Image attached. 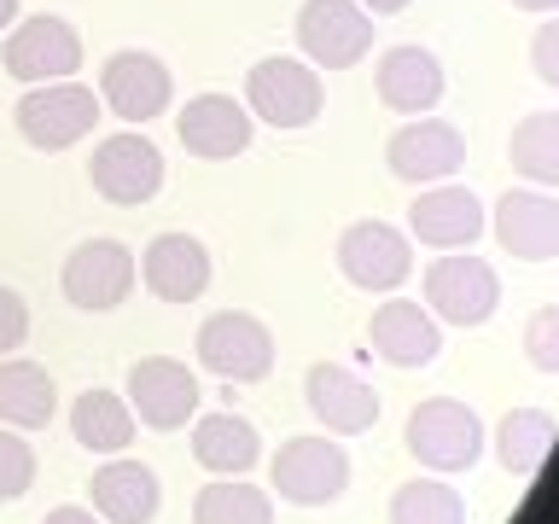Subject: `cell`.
<instances>
[{
	"label": "cell",
	"mask_w": 559,
	"mask_h": 524,
	"mask_svg": "<svg viewBox=\"0 0 559 524\" xmlns=\"http://www.w3.org/2000/svg\"><path fill=\"white\" fill-rule=\"evenodd\" d=\"M321 70L304 59H257L245 76V111L274 122V129H309L321 117Z\"/></svg>",
	"instance_id": "1"
},
{
	"label": "cell",
	"mask_w": 559,
	"mask_h": 524,
	"mask_svg": "<svg viewBox=\"0 0 559 524\" xmlns=\"http://www.w3.org/2000/svg\"><path fill=\"white\" fill-rule=\"evenodd\" d=\"M408 454L431 472H466L484 454V426L466 402L454 396H426L408 414Z\"/></svg>",
	"instance_id": "2"
},
{
	"label": "cell",
	"mask_w": 559,
	"mask_h": 524,
	"mask_svg": "<svg viewBox=\"0 0 559 524\" xmlns=\"http://www.w3.org/2000/svg\"><path fill=\"white\" fill-rule=\"evenodd\" d=\"M274 496L292 507H326L349 489V454L332 437H286L269 466Z\"/></svg>",
	"instance_id": "3"
},
{
	"label": "cell",
	"mask_w": 559,
	"mask_h": 524,
	"mask_svg": "<svg viewBox=\"0 0 559 524\" xmlns=\"http://www.w3.org/2000/svg\"><path fill=\"white\" fill-rule=\"evenodd\" d=\"M297 47L314 70H349L373 52V12L361 0H304L297 12Z\"/></svg>",
	"instance_id": "4"
},
{
	"label": "cell",
	"mask_w": 559,
	"mask_h": 524,
	"mask_svg": "<svg viewBox=\"0 0 559 524\" xmlns=\"http://www.w3.org/2000/svg\"><path fill=\"white\" fill-rule=\"evenodd\" d=\"M94 122H99V94L82 82H41L35 94L17 99V134L35 152L76 146V140L94 134Z\"/></svg>",
	"instance_id": "5"
},
{
	"label": "cell",
	"mask_w": 559,
	"mask_h": 524,
	"mask_svg": "<svg viewBox=\"0 0 559 524\" xmlns=\"http://www.w3.org/2000/svg\"><path fill=\"white\" fill-rule=\"evenodd\" d=\"M199 361L227 384H257L274 367V332L245 309H222L199 326Z\"/></svg>",
	"instance_id": "6"
},
{
	"label": "cell",
	"mask_w": 559,
	"mask_h": 524,
	"mask_svg": "<svg viewBox=\"0 0 559 524\" xmlns=\"http://www.w3.org/2000/svg\"><path fill=\"white\" fill-rule=\"evenodd\" d=\"M82 70V35L59 12H35L7 35V76L12 82H70Z\"/></svg>",
	"instance_id": "7"
},
{
	"label": "cell",
	"mask_w": 559,
	"mask_h": 524,
	"mask_svg": "<svg viewBox=\"0 0 559 524\" xmlns=\"http://www.w3.org/2000/svg\"><path fill=\"white\" fill-rule=\"evenodd\" d=\"M426 303H431L437 321H449V326H484L501 303V279L484 257L449 251L426 269Z\"/></svg>",
	"instance_id": "8"
},
{
	"label": "cell",
	"mask_w": 559,
	"mask_h": 524,
	"mask_svg": "<svg viewBox=\"0 0 559 524\" xmlns=\"http://www.w3.org/2000/svg\"><path fill=\"white\" fill-rule=\"evenodd\" d=\"M134 274H140V262H134V251L122 239H82L76 251L64 257L59 286L70 297V309L105 314V309H117L122 297L134 291Z\"/></svg>",
	"instance_id": "9"
},
{
	"label": "cell",
	"mask_w": 559,
	"mask_h": 524,
	"mask_svg": "<svg viewBox=\"0 0 559 524\" xmlns=\"http://www.w3.org/2000/svg\"><path fill=\"white\" fill-rule=\"evenodd\" d=\"M87 181L105 204H152L157 187H164V152L152 146V140H140L134 129L129 134H111L94 146V164H87Z\"/></svg>",
	"instance_id": "10"
},
{
	"label": "cell",
	"mask_w": 559,
	"mask_h": 524,
	"mask_svg": "<svg viewBox=\"0 0 559 524\" xmlns=\"http://www.w3.org/2000/svg\"><path fill=\"white\" fill-rule=\"evenodd\" d=\"M99 105H111L122 122H152L169 111V94H175V76L169 64L146 47H129V52H111L99 70Z\"/></svg>",
	"instance_id": "11"
},
{
	"label": "cell",
	"mask_w": 559,
	"mask_h": 524,
	"mask_svg": "<svg viewBox=\"0 0 559 524\" xmlns=\"http://www.w3.org/2000/svg\"><path fill=\"white\" fill-rule=\"evenodd\" d=\"M384 164H391L396 181H414V187L449 181V175L466 164V140L443 117H408L391 140H384Z\"/></svg>",
	"instance_id": "12"
},
{
	"label": "cell",
	"mask_w": 559,
	"mask_h": 524,
	"mask_svg": "<svg viewBox=\"0 0 559 524\" xmlns=\"http://www.w3.org/2000/svg\"><path fill=\"white\" fill-rule=\"evenodd\" d=\"M129 408L152 431H181L199 408V379L175 356H140L129 367Z\"/></svg>",
	"instance_id": "13"
},
{
	"label": "cell",
	"mask_w": 559,
	"mask_h": 524,
	"mask_svg": "<svg viewBox=\"0 0 559 524\" xmlns=\"http://www.w3.org/2000/svg\"><path fill=\"white\" fill-rule=\"evenodd\" d=\"M338 269L361 291H396L414 269V245L391 222H349L338 239Z\"/></svg>",
	"instance_id": "14"
},
{
	"label": "cell",
	"mask_w": 559,
	"mask_h": 524,
	"mask_svg": "<svg viewBox=\"0 0 559 524\" xmlns=\"http://www.w3.org/2000/svg\"><path fill=\"white\" fill-rule=\"evenodd\" d=\"M304 396H309V414L321 419L332 437H361V431L379 419V391H373V384H367L361 373L338 367V361L309 367Z\"/></svg>",
	"instance_id": "15"
},
{
	"label": "cell",
	"mask_w": 559,
	"mask_h": 524,
	"mask_svg": "<svg viewBox=\"0 0 559 524\" xmlns=\"http://www.w3.org/2000/svg\"><path fill=\"white\" fill-rule=\"evenodd\" d=\"M175 134H181V146L192 157L222 164V157H239L251 146V111H245L234 94H199V99H187L181 117H175Z\"/></svg>",
	"instance_id": "16"
},
{
	"label": "cell",
	"mask_w": 559,
	"mask_h": 524,
	"mask_svg": "<svg viewBox=\"0 0 559 524\" xmlns=\"http://www.w3.org/2000/svg\"><path fill=\"white\" fill-rule=\"evenodd\" d=\"M496 239H501L519 262H548V257H559V199H548V192H531V187L501 192V204H496Z\"/></svg>",
	"instance_id": "17"
},
{
	"label": "cell",
	"mask_w": 559,
	"mask_h": 524,
	"mask_svg": "<svg viewBox=\"0 0 559 524\" xmlns=\"http://www.w3.org/2000/svg\"><path fill=\"white\" fill-rule=\"evenodd\" d=\"M140 279L164 303H192L210 286V251L192 234H157L140 257Z\"/></svg>",
	"instance_id": "18"
},
{
	"label": "cell",
	"mask_w": 559,
	"mask_h": 524,
	"mask_svg": "<svg viewBox=\"0 0 559 524\" xmlns=\"http://www.w3.org/2000/svg\"><path fill=\"white\" fill-rule=\"evenodd\" d=\"M408 227L419 234V245L437 251H466L484 234V204L472 187H431L408 204Z\"/></svg>",
	"instance_id": "19"
},
{
	"label": "cell",
	"mask_w": 559,
	"mask_h": 524,
	"mask_svg": "<svg viewBox=\"0 0 559 524\" xmlns=\"http://www.w3.org/2000/svg\"><path fill=\"white\" fill-rule=\"evenodd\" d=\"M373 349L391 367H426L443 349V326L431 321V309H419L414 297H391V303L373 309Z\"/></svg>",
	"instance_id": "20"
},
{
	"label": "cell",
	"mask_w": 559,
	"mask_h": 524,
	"mask_svg": "<svg viewBox=\"0 0 559 524\" xmlns=\"http://www.w3.org/2000/svg\"><path fill=\"white\" fill-rule=\"evenodd\" d=\"M379 99L402 117H426L437 99H443V64H437L431 47H391L379 59Z\"/></svg>",
	"instance_id": "21"
},
{
	"label": "cell",
	"mask_w": 559,
	"mask_h": 524,
	"mask_svg": "<svg viewBox=\"0 0 559 524\" xmlns=\"http://www.w3.org/2000/svg\"><path fill=\"white\" fill-rule=\"evenodd\" d=\"M87 496H94V513L105 524H152L157 507H164V484H157V472L140 466V461H111V466L94 472Z\"/></svg>",
	"instance_id": "22"
},
{
	"label": "cell",
	"mask_w": 559,
	"mask_h": 524,
	"mask_svg": "<svg viewBox=\"0 0 559 524\" xmlns=\"http://www.w3.org/2000/svg\"><path fill=\"white\" fill-rule=\"evenodd\" d=\"M192 454H199L204 472H216V478H245L257 461H262V437L251 419L239 414H204L199 426H192Z\"/></svg>",
	"instance_id": "23"
},
{
	"label": "cell",
	"mask_w": 559,
	"mask_h": 524,
	"mask_svg": "<svg viewBox=\"0 0 559 524\" xmlns=\"http://www.w3.org/2000/svg\"><path fill=\"white\" fill-rule=\"evenodd\" d=\"M59 408V384L41 361H0V426L41 431Z\"/></svg>",
	"instance_id": "24"
},
{
	"label": "cell",
	"mask_w": 559,
	"mask_h": 524,
	"mask_svg": "<svg viewBox=\"0 0 559 524\" xmlns=\"http://www.w3.org/2000/svg\"><path fill=\"white\" fill-rule=\"evenodd\" d=\"M134 408H129V396H117V391H82L76 402H70V431H76V443L82 449H94V454H122L134 443Z\"/></svg>",
	"instance_id": "25"
},
{
	"label": "cell",
	"mask_w": 559,
	"mask_h": 524,
	"mask_svg": "<svg viewBox=\"0 0 559 524\" xmlns=\"http://www.w3.org/2000/svg\"><path fill=\"white\" fill-rule=\"evenodd\" d=\"M554 437H559V419L548 408H513L496 431V454H501V466L513 472V478H531V472L548 461Z\"/></svg>",
	"instance_id": "26"
},
{
	"label": "cell",
	"mask_w": 559,
	"mask_h": 524,
	"mask_svg": "<svg viewBox=\"0 0 559 524\" xmlns=\"http://www.w3.org/2000/svg\"><path fill=\"white\" fill-rule=\"evenodd\" d=\"M192 524H274V496L245 478H216L192 496Z\"/></svg>",
	"instance_id": "27"
},
{
	"label": "cell",
	"mask_w": 559,
	"mask_h": 524,
	"mask_svg": "<svg viewBox=\"0 0 559 524\" xmlns=\"http://www.w3.org/2000/svg\"><path fill=\"white\" fill-rule=\"evenodd\" d=\"M507 157L524 181L559 187V111H531L507 140Z\"/></svg>",
	"instance_id": "28"
},
{
	"label": "cell",
	"mask_w": 559,
	"mask_h": 524,
	"mask_svg": "<svg viewBox=\"0 0 559 524\" xmlns=\"http://www.w3.org/2000/svg\"><path fill=\"white\" fill-rule=\"evenodd\" d=\"M391 524H466V501L443 478H414L391 496Z\"/></svg>",
	"instance_id": "29"
},
{
	"label": "cell",
	"mask_w": 559,
	"mask_h": 524,
	"mask_svg": "<svg viewBox=\"0 0 559 524\" xmlns=\"http://www.w3.org/2000/svg\"><path fill=\"white\" fill-rule=\"evenodd\" d=\"M35 484V449L24 443V431L0 426V501H17Z\"/></svg>",
	"instance_id": "30"
},
{
	"label": "cell",
	"mask_w": 559,
	"mask_h": 524,
	"mask_svg": "<svg viewBox=\"0 0 559 524\" xmlns=\"http://www.w3.org/2000/svg\"><path fill=\"white\" fill-rule=\"evenodd\" d=\"M524 356H531V367H542V373H559V303L531 314V326H524Z\"/></svg>",
	"instance_id": "31"
},
{
	"label": "cell",
	"mask_w": 559,
	"mask_h": 524,
	"mask_svg": "<svg viewBox=\"0 0 559 524\" xmlns=\"http://www.w3.org/2000/svg\"><path fill=\"white\" fill-rule=\"evenodd\" d=\"M29 338V303L12 286H0V356H12Z\"/></svg>",
	"instance_id": "32"
},
{
	"label": "cell",
	"mask_w": 559,
	"mask_h": 524,
	"mask_svg": "<svg viewBox=\"0 0 559 524\" xmlns=\"http://www.w3.org/2000/svg\"><path fill=\"white\" fill-rule=\"evenodd\" d=\"M531 64H536V76L548 82V87H559V12L536 29V41H531Z\"/></svg>",
	"instance_id": "33"
},
{
	"label": "cell",
	"mask_w": 559,
	"mask_h": 524,
	"mask_svg": "<svg viewBox=\"0 0 559 524\" xmlns=\"http://www.w3.org/2000/svg\"><path fill=\"white\" fill-rule=\"evenodd\" d=\"M41 524H105L99 513H87V507H52Z\"/></svg>",
	"instance_id": "34"
},
{
	"label": "cell",
	"mask_w": 559,
	"mask_h": 524,
	"mask_svg": "<svg viewBox=\"0 0 559 524\" xmlns=\"http://www.w3.org/2000/svg\"><path fill=\"white\" fill-rule=\"evenodd\" d=\"M361 7L373 12V17H396L402 7H408V0H361Z\"/></svg>",
	"instance_id": "35"
},
{
	"label": "cell",
	"mask_w": 559,
	"mask_h": 524,
	"mask_svg": "<svg viewBox=\"0 0 559 524\" xmlns=\"http://www.w3.org/2000/svg\"><path fill=\"white\" fill-rule=\"evenodd\" d=\"M513 7H524V12H559V0H513Z\"/></svg>",
	"instance_id": "36"
},
{
	"label": "cell",
	"mask_w": 559,
	"mask_h": 524,
	"mask_svg": "<svg viewBox=\"0 0 559 524\" xmlns=\"http://www.w3.org/2000/svg\"><path fill=\"white\" fill-rule=\"evenodd\" d=\"M12 17H17V0H0V29H7Z\"/></svg>",
	"instance_id": "37"
}]
</instances>
